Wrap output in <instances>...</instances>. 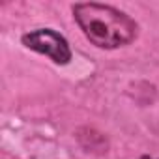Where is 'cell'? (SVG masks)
Instances as JSON below:
<instances>
[{"instance_id":"6da1fadb","label":"cell","mask_w":159,"mask_h":159,"mask_svg":"<svg viewBox=\"0 0 159 159\" xmlns=\"http://www.w3.org/2000/svg\"><path fill=\"white\" fill-rule=\"evenodd\" d=\"M73 21L84 38L98 49L112 51L133 43L139 25L125 11L99 2H79L71 8Z\"/></svg>"},{"instance_id":"7a4b0ae2","label":"cell","mask_w":159,"mask_h":159,"mask_svg":"<svg viewBox=\"0 0 159 159\" xmlns=\"http://www.w3.org/2000/svg\"><path fill=\"white\" fill-rule=\"evenodd\" d=\"M21 43L26 49H30V51H34L38 54L49 56L58 66L69 64V60L73 56L69 41L60 32H56L52 28H36V30H30V32H26L21 38Z\"/></svg>"},{"instance_id":"3957f363","label":"cell","mask_w":159,"mask_h":159,"mask_svg":"<svg viewBox=\"0 0 159 159\" xmlns=\"http://www.w3.org/2000/svg\"><path fill=\"white\" fill-rule=\"evenodd\" d=\"M140 159H159V157H150V155H142Z\"/></svg>"}]
</instances>
